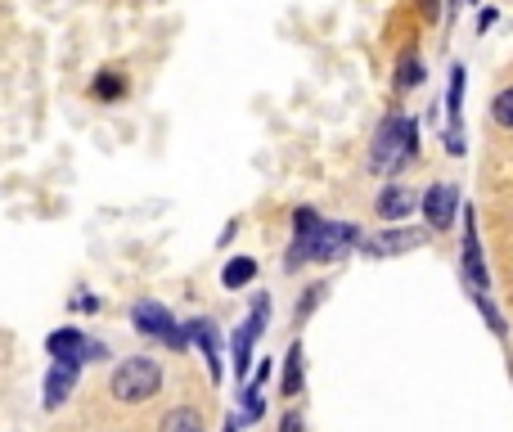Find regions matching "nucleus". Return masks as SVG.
<instances>
[{
    "mask_svg": "<svg viewBox=\"0 0 513 432\" xmlns=\"http://www.w3.org/2000/svg\"><path fill=\"white\" fill-rule=\"evenodd\" d=\"M495 23H500V9H495V5H486V9H482V14H477V32H482V36H486V32H491V27H495Z\"/></svg>",
    "mask_w": 513,
    "mask_h": 432,
    "instance_id": "26",
    "label": "nucleus"
},
{
    "mask_svg": "<svg viewBox=\"0 0 513 432\" xmlns=\"http://www.w3.org/2000/svg\"><path fill=\"white\" fill-rule=\"evenodd\" d=\"M459 189L450 185V180H432L428 189L419 194V212L423 221H428V234H446L450 225L459 221Z\"/></svg>",
    "mask_w": 513,
    "mask_h": 432,
    "instance_id": "6",
    "label": "nucleus"
},
{
    "mask_svg": "<svg viewBox=\"0 0 513 432\" xmlns=\"http://www.w3.org/2000/svg\"><path fill=\"white\" fill-rule=\"evenodd\" d=\"M90 347L95 342L86 338V333L77 329V324H63V329H54L50 338H45V351H50V360H59V365H86L90 360Z\"/></svg>",
    "mask_w": 513,
    "mask_h": 432,
    "instance_id": "10",
    "label": "nucleus"
},
{
    "mask_svg": "<svg viewBox=\"0 0 513 432\" xmlns=\"http://www.w3.org/2000/svg\"><path fill=\"white\" fill-rule=\"evenodd\" d=\"M356 243H360V230L351 221H320L315 230L293 234V243H288V252H284V270H288V275H297L306 261L329 266V261L347 257Z\"/></svg>",
    "mask_w": 513,
    "mask_h": 432,
    "instance_id": "2",
    "label": "nucleus"
},
{
    "mask_svg": "<svg viewBox=\"0 0 513 432\" xmlns=\"http://www.w3.org/2000/svg\"><path fill=\"white\" fill-rule=\"evenodd\" d=\"M414 207H419V189L405 185V180H387L374 198V216L383 225H401L405 216H414Z\"/></svg>",
    "mask_w": 513,
    "mask_h": 432,
    "instance_id": "8",
    "label": "nucleus"
},
{
    "mask_svg": "<svg viewBox=\"0 0 513 432\" xmlns=\"http://www.w3.org/2000/svg\"><path fill=\"white\" fill-rule=\"evenodd\" d=\"M158 432H203V410H194V405H176V410L162 414Z\"/></svg>",
    "mask_w": 513,
    "mask_h": 432,
    "instance_id": "17",
    "label": "nucleus"
},
{
    "mask_svg": "<svg viewBox=\"0 0 513 432\" xmlns=\"http://www.w3.org/2000/svg\"><path fill=\"white\" fill-rule=\"evenodd\" d=\"M185 338L194 342L198 351H203L212 383H221V378H225V360H221V333H216V320H207V315H194V320L185 324Z\"/></svg>",
    "mask_w": 513,
    "mask_h": 432,
    "instance_id": "9",
    "label": "nucleus"
},
{
    "mask_svg": "<svg viewBox=\"0 0 513 432\" xmlns=\"http://www.w3.org/2000/svg\"><path fill=\"white\" fill-rule=\"evenodd\" d=\"M423 81H428V68H423V59L414 50H405L401 59H396V90H414V86H423Z\"/></svg>",
    "mask_w": 513,
    "mask_h": 432,
    "instance_id": "16",
    "label": "nucleus"
},
{
    "mask_svg": "<svg viewBox=\"0 0 513 432\" xmlns=\"http://www.w3.org/2000/svg\"><path fill=\"white\" fill-rule=\"evenodd\" d=\"M234 234H239V221H230V225H225V230H221V248L234 239Z\"/></svg>",
    "mask_w": 513,
    "mask_h": 432,
    "instance_id": "30",
    "label": "nucleus"
},
{
    "mask_svg": "<svg viewBox=\"0 0 513 432\" xmlns=\"http://www.w3.org/2000/svg\"><path fill=\"white\" fill-rule=\"evenodd\" d=\"M266 383H270V356L261 360V365H257V374L248 378V387H257V392H261V387H266Z\"/></svg>",
    "mask_w": 513,
    "mask_h": 432,
    "instance_id": "27",
    "label": "nucleus"
},
{
    "mask_svg": "<svg viewBox=\"0 0 513 432\" xmlns=\"http://www.w3.org/2000/svg\"><path fill=\"white\" fill-rule=\"evenodd\" d=\"M72 306H77V311H90V315H95V311H99V297H90V293H77V297H72Z\"/></svg>",
    "mask_w": 513,
    "mask_h": 432,
    "instance_id": "28",
    "label": "nucleus"
},
{
    "mask_svg": "<svg viewBox=\"0 0 513 432\" xmlns=\"http://www.w3.org/2000/svg\"><path fill=\"white\" fill-rule=\"evenodd\" d=\"M459 216H464V252H459L464 288H468V297L491 293V270H486V252H482V239H477V212L473 207H459Z\"/></svg>",
    "mask_w": 513,
    "mask_h": 432,
    "instance_id": "4",
    "label": "nucleus"
},
{
    "mask_svg": "<svg viewBox=\"0 0 513 432\" xmlns=\"http://www.w3.org/2000/svg\"><path fill=\"white\" fill-rule=\"evenodd\" d=\"M252 329L248 324H239V329H234V342H230V351H234V378H243V383H248V374H252Z\"/></svg>",
    "mask_w": 513,
    "mask_h": 432,
    "instance_id": "19",
    "label": "nucleus"
},
{
    "mask_svg": "<svg viewBox=\"0 0 513 432\" xmlns=\"http://www.w3.org/2000/svg\"><path fill=\"white\" fill-rule=\"evenodd\" d=\"M239 423H243V419H239V414H225V423H221V432H239Z\"/></svg>",
    "mask_w": 513,
    "mask_h": 432,
    "instance_id": "29",
    "label": "nucleus"
},
{
    "mask_svg": "<svg viewBox=\"0 0 513 432\" xmlns=\"http://www.w3.org/2000/svg\"><path fill=\"white\" fill-rule=\"evenodd\" d=\"M414 158H419V122L405 113H387L365 149L369 176H401Z\"/></svg>",
    "mask_w": 513,
    "mask_h": 432,
    "instance_id": "1",
    "label": "nucleus"
},
{
    "mask_svg": "<svg viewBox=\"0 0 513 432\" xmlns=\"http://www.w3.org/2000/svg\"><path fill=\"white\" fill-rule=\"evenodd\" d=\"M324 297H329V279H311V284L297 293V306H293V324H306L315 311L324 306Z\"/></svg>",
    "mask_w": 513,
    "mask_h": 432,
    "instance_id": "12",
    "label": "nucleus"
},
{
    "mask_svg": "<svg viewBox=\"0 0 513 432\" xmlns=\"http://www.w3.org/2000/svg\"><path fill=\"white\" fill-rule=\"evenodd\" d=\"M464 90H468V68H464V63H450V86H446L450 126H459V117H464Z\"/></svg>",
    "mask_w": 513,
    "mask_h": 432,
    "instance_id": "13",
    "label": "nucleus"
},
{
    "mask_svg": "<svg viewBox=\"0 0 513 432\" xmlns=\"http://www.w3.org/2000/svg\"><path fill=\"white\" fill-rule=\"evenodd\" d=\"M261 414H266V401H261V392L243 383V419H261Z\"/></svg>",
    "mask_w": 513,
    "mask_h": 432,
    "instance_id": "22",
    "label": "nucleus"
},
{
    "mask_svg": "<svg viewBox=\"0 0 513 432\" xmlns=\"http://www.w3.org/2000/svg\"><path fill=\"white\" fill-rule=\"evenodd\" d=\"M441 144H446V153H450V158H464V153H468L464 131H459V126H446V135H441Z\"/></svg>",
    "mask_w": 513,
    "mask_h": 432,
    "instance_id": "23",
    "label": "nucleus"
},
{
    "mask_svg": "<svg viewBox=\"0 0 513 432\" xmlns=\"http://www.w3.org/2000/svg\"><path fill=\"white\" fill-rule=\"evenodd\" d=\"M131 324L135 333H144V338H162L171 351H185V329L176 324V315L167 311L162 302H153V297H140V302L131 306Z\"/></svg>",
    "mask_w": 513,
    "mask_h": 432,
    "instance_id": "5",
    "label": "nucleus"
},
{
    "mask_svg": "<svg viewBox=\"0 0 513 432\" xmlns=\"http://www.w3.org/2000/svg\"><path fill=\"white\" fill-rule=\"evenodd\" d=\"M162 378H167L162 374V360L135 351V356H122L113 365V374H108V396L122 405H144L162 392Z\"/></svg>",
    "mask_w": 513,
    "mask_h": 432,
    "instance_id": "3",
    "label": "nucleus"
},
{
    "mask_svg": "<svg viewBox=\"0 0 513 432\" xmlns=\"http://www.w3.org/2000/svg\"><path fill=\"white\" fill-rule=\"evenodd\" d=\"M279 432H306L302 410H284V419H279Z\"/></svg>",
    "mask_w": 513,
    "mask_h": 432,
    "instance_id": "25",
    "label": "nucleus"
},
{
    "mask_svg": "<svg viewBox=\"0 0 513 432\" xmlns=\"http://www.w3.org/2000/svg\"><path fill=\"white\" fill-rule=\"evenodd\" d=\"M302 365H306V351H302V342L293 338V347H288V356H284V378H279V392L284 396L302 392Z\"/></svg>",
    "mask_w": 513,
    "mask_h": 432,
    "instance_id": "15",
    "label": "nucleus"
},
{
    "mask_svg": "<svg viewBox=\"0 0 513 432\" xmlns=\"http://www.w3.org/2000/svg\"><path fill=\"white\" fill-rule=\"evenodd\" d=\"M252 279H257V261L252 257H230L221 266V288H230V293L234 288H248Z\"/></svg>",
    "mask_w": 513,
    "mask_h": 432,
    "instance_id": "18",
    "label": "nucleus"
},
{
    "mask_svg": "<svg viewBox=\"0 0 513 432\" xmlns=\"http://www.w3.org/2000/svg\"><path fill=\"white\" fill-rule=\"evenodd\" d=\"M428 243V230H414V225H387V230L360 239V252L365 257H405V252L423 248Z\"/></svg>",
    "mask_w": 513,
    "mask_h": 432,
    "instance_id": "7",
    "label": "nucleus"
},
{
    "mask_svg": "<svg viewBox=\"0 0 513 432\" xmlns=\"http://www.w3.org/2000/svg\"><path fill=\"white\" fill-rule=\"evenodd\" d=\"M126 90H131V81H126V72H117V68H104L95 81H90V95H95V99H104V104H113V99H122Z\"/></svg>",
    "mask_w": 513,
    "mask_h": 432,
    "instance_id": "14",
    "label": "nucleus"
},
{
    "mask_svg": "<svg viewBox=\"0 0 513 432\" xmlns=\"http://www.w3.org/2000/svg\"><path fill=\"white\" fill-rule=\"evenodd\" d=\"M455 5H477V0H455Z\"/></svg>",
    "mask_w": 513,
    "mask_h": 432,
    "instance_id": "31",
    "label": "nucleus"
},
{
    "mask_svg": "<svg viewBox=\"0 0 513 432\" xmlns=\"http://www.w3.org/2000/svg\"><path fill=\"white\" fill-rule=\"evenodd\" d=\"M77 374H81L77 365H59V360L45 369V387H41V392H45V410H59V405L68 401L72 387H77Z\"/></svg>",
    "mask_w": 513,
    "mask_h": 432,
    "instance_id": "11",
    "label": "nucleus"
},
{
    "mask_svg": "<svg viewBox=\"0 0 513 432\" xmlns=\"http://www.w3.org/2000/svg\"><path fill=\"white\" fill-rule=\"evenodd\" d=\"M473 306H477V315L486 320V329H491L495 338H509V320H504L500 306L491 302V293H477V297H473Z\"/></svg>",
    "mask_w": 513,
    "mask_h": 432,
    "instance_id": "20",
    "label": "nucleus"
},
{
    "mask_svg": "<svg viewBox=\"0 0 513 432\" xmlns=\"http://www.w3.org/2000/svg\"><path fill=\"white\" fill-rule=\"evenodd\" d=\"M491 122L500 126V131H513V86H504V90H495V99H491Z\"/></svg>",
    "mask_w": 513,
    "mask_h": 432,
    "instance_id": "21",
    "label": "nucleus"
},
{
    "mask_svg": "<svg viewBox=\"0 0 513 432\" xmlns=\"http://www.w3.org/2000/svg\"><path fill=\"white\" fill-rule=\"evenodd\" d=\"M320 225V212L315 207H297L293 212V234H306V230H315Z\"/></svg>",
    "mask_w": 513,
    "mask_h": 432,
    "instance_id": "24",
    "label": "nucleus"
}]
</instances>
